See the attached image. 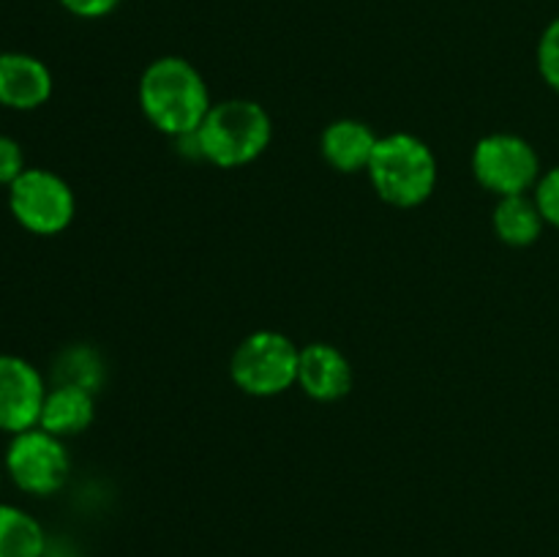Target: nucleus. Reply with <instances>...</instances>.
<instances>
[{"instance_id": "15", "label": "nucleus", "mask_w": 559, "mask_h": 557, "mask_svg": "<svg viewBox=\"0 0 559 557\" xmlns=\"http://www.w3.org/2000/svg\"><path fill=\"white\" fill-rule=\"evenodd\" d=\"M55 375H58L60 386H80L87 388V391H96L104 377V369L102 360H98V355L93 349L71 347L60 355L58 366H55Z\"/></svg>"}, {"instance_id": "17", "label": "nucleus", "mask_w": 559, "mask_h": 557, "mask_svg": "<svg viewBox=\"0 0 559 557\" xmlns=\"http://www.w3.org/2000/svg\"><path fill=\"white\" fill-rule=\"evenodd\" d=\"M535 202H538L544 222L559 229V167H551L549 173L540 175L535 186Z\"/></svg>"}, {"instance_id": "18", "label": "nucleus", "mask_w": 559, "mask_h": 557, "mask_svg": "<svg viewBox=\"0 0 559 557\" xmlns=\"http://www.w3.org/2000/svg\"><path fill=\"white\" fill-rule=\"evenodd\" d=\"M25 169V153H22L20 142L0 134V186H11Z\"/></svg>"}, {"instance_id": "6", "label": "nucleus", "mask_w": 559, "mask_h": 557, "mask_svg": "<svg viewBox=\"0 0 559 557\" xmlns=\"http://www.w3.org/2000/svg\"><path fill=\"white\" fill-rule=\"evenodd\" d=\"M9 208L33 235H58L71 224L76 200L71 186L52 169L27 167L9 186Z\"/></svg>"}, {"instance_id": "19", "label": "nucleus", "mask_w": 559, "mask_h": 557, "mask_svg": "<svg viewBox=\"0 0 559 557\" xmlns=\"http://www.w3.org/2000/svg\"><path fill=\"white\" fill-rule=\"evenodd\" d=\"M66 11H71L74 16L82 20H98V16H107L118 9L120 0H60Z\"/></svg>"}, {"instance_id": "8", "label": "nucleus", "mask_w": 559, "mask_h": 557, "mask_svg": "<svg viewBox=\"0 0 559 557\" xmlns=\"http://www.w3.org/2000/svg\"><path fill=\"white\" fill-rule=\"evenodd\" d=\"M47 386L31 360L0 353V431H25L38 426Z\"/></svg>"}, {"instance_id": "11", "label": "nucleus", "mask_w": 559, "mask_h": 557, "mask_svg": "<svg viewBox=\"0 0 559 557\" xmlns=\"http://www.w3.org/2000/svg\"><path fill=\"white\" fill-rule=\"evenodd\" d=\"M96 418V399L93 391L80 386H55L47 388V396H44L41 415H38V426L49 435L60 437H74L80 431H85L87 426Z\"/></svg>"}, {"instance_id": "12", "label": "nucleus", "mask_w": 559, "mask_h": 557, "mask_svg": "<svg viewBox=\"0 0 559 557\" xmlns=\"http://www.w3.org/2000/svg\"><path fill=\"white\" fill-rule=\"evenodd\" d=\"M377 142L380 137L364 120H333L322 134V156L338 173H360V169H369Z\"/></svg>"}, {"instance_id": "16", "label": "nucleus", "mask_w": 559, "mask_h": 557, "mask_svg": "<svg viewBox=\"0 0 559 557\" xmlns=\"http://www.w3.org/2000/svg\"><path fill=\"white\" fill-rule=\"evenodd\" d=\"M538 69L546 85L559 93V16L549 22L538 42Z\"/></svg>"}, {"instance_id": "13", "label": "nucleus", "mask_w": 559, "mask_h": 557, "mask_svg": "<svg viewBox=\"0 0 559 557\" xmlns=\"http://www.w3.org/2000/svg\"><path fill=\"white\" fill-rule=\"evenodd\" d=\"M495 233L500 235L502 244L508 246H530L540 238L544 233V213H540L535 197L527 194H511L500 197L495 208Z\"/></svg>"}, {"instance_id": "2", "label": "nucleus", "mask_w": 559, "mask_h": 557, "mask_svg": "<svg viewBox=\"0 0 559 557\" xmlns=\"http://www.w3.org/2000/svg\"><path fill=\"white\" fill-rule=\"evenodd\" d=\"M197 134L200 156L216 167L251 164L271 145L273 126L265 109L249 98H227L207 109Z\"/></svg>"}, {"instance_id": "4", "label": "nucleus", "mask_w": 559, "mask_h": 557, "mask_svg": "<svg viewBox=\"0 0 559 557\" xmlns=\"http://www.w3.org/2000/svg\"><path fill=\"white\" fill-rule=\"evenodd\" d=\"M300 347L278 331H257L246 336L229 360V375L240 391L251 396H278L298 386Z\"/></svg>"}, {"instance_id": "3", "label": "nucleus", "mask_w": 559, "mask_h": 557, "mask_svg": "<svg viewBox=\"0 0 559 557\" xmlns=\"http://www.w3.org/2000/svg\"><path fill=\"white\" fill-rule=\"evenodd\" d=\"M369 178L388 205H420L437 186L435 151L420 137L404 131L380 137L369 162Z\"/></svg>"}, {"instance_id": "14", "label": "nucleus", "mask_w": 559, "mask_h": 557, "mask_svg": "<svg viewBox=\"0 0 559 557\" xmlns=\"http://www.w3.org/2000/svg\"><path fill=\"white\" fill-rule=\"evenodd\" d=\"M47 535L38 519L22 508L0 502V557H44Z\"/></svg>"}, {"instance_id": "10", "label": "nucleus", "mask_w": 559, "mask_h": 557, "mask_svg": "<svg viewBox=\"0 0 559 557\" xmlns=\"http://www.w3.org/2000/svg\"><path fill=\"white\" fill-rule=\"evenodd\" d=\"M52 96L47 63L27 52H0V104L9 109H38Z\"/></svg>"}, {"instance_id": "5", "label": "nucleus", "mask_w": 559, "mask_h": 557, "mask_svg": "<svg viewBox=\"0 0 559 557\" xmlns=\"http://www.w3.org/2000/svg\"><path fill=\"white\" fill-rule=\"evenodd\" d=\"M3 464L16 489L36 497H49L63 489L71 473L66 442L41 426L11 435Z\"/></svg>"}, {"instance_id": "7", "label": "nucleus", "mask_w": 559, "mask_h": 557, "mask_svg": "<svg viewBox=\"0 0 559 557\" xmlns=\"http://www.w3.org/2000/svg\"><path fill=\"white\" fill-rule=\"evenodd\" d=\"M473 173L497 197L527 194L540 180L535 147L519 134H489L475 145Z\"/></svg>"}, {"instance_id": "1", "label": "nucleus", "mask_w": 559, "mask_h": 557, "mask_svg": "<svg viewBox=\"0 0 559 557\" xmlns=\"http://www.w3.org/2000/svg\"><path fill=\"white\" fill-rule=\"evenodd\" d=\"M140 107L158 131L178 140L200 129L213 102L200 71L186 58L167 55L142 71Z\"/></svg>"}, {"instance_id": "9", "label": "nucleus", "mask_w": 559, "mask_h": 557, "mask_svg": "<svg viewBox=\"0 0 559 557\" xmlns=\"http://www.w3.org/2000/svg\"><path fill=\"white\" fill-rule=\"evenodd\" d=\"M298 386L317 402H336L353 388V366L338 347L311 342L300 349Z\"/></svg>"}]
</instances>
